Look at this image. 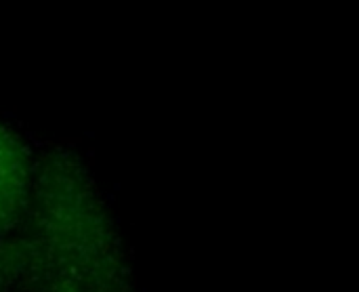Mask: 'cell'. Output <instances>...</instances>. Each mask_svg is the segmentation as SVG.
<instances>
[{
	"label": "cell",
	"mask_w": 359,
	"mask_h": 292,
	"mask_svg": "<svg viewBox=\"0 0 359 292\" xmlns=\"http://www.w3.org/2000/svg\"><path fill=\"white\" fill-rule=\"evenodd\" d=\"M15 238L25 253L32 286H124L116 227L90 171L67 147L38 152L29 206Z\"/></svg>",
	"instance_id": "obj_1"
},
{
	"label": "cell",
	"mask_w": 359,
	"mask_h": 292,
	"mask_svg": "<svg viewBox=\"0 0 359 292\" xmlns=\"http://www.w3.org/2000/svg\"><path fill=\"white\" fill-rule=\"evenodd\" d=\"M38 152L13 126L0 120V240L19 234L36 177Z\"/></svg>",
	"instance_id": "obj_2"
},
{
	"label": "cell",
	"mask_w": 359,
	"mask_h": 292,
	"mask_svg": "<svg viewBox=\"0 0 359 292\" xmlns=\"http://www.w3.org/2000/svg\"><path fill=\"white\" fill-rule=\"evenodd\" d=\"M21 292H124V286H105V284H82V282H48L27 286Z\"/></svg>",
	"instance_id": "obj_4"
},
{
	"label": "cell",
	"mask_w": 359,
	"mask_h": 292,
	"mask_svg": "<svg viewBox=\"0 0 359 292\" xmlns=\"http://www.w3.org/2000/svg\"><path fill=\"white\" fill-rule=\"evenodd\" d=\"M29 284V265L19 240H0V292H21Z\"/></svg>",
	"instance_id": "obj_3"
}]
</instances>
